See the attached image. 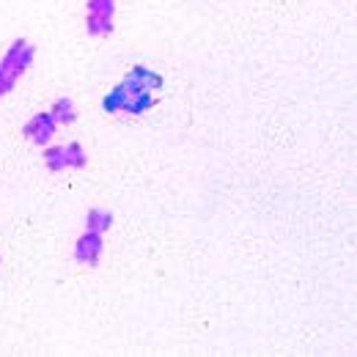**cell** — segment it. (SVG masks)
<instances>
[{
	"label": "cell",
	"mask_w": 357,
	"mask_h": 357,
	"mask_svg": "<svg viewBox=\"0 0 357 357\" xmlns=\"http://www.w3.org/2000/svg\"><path fill=\"white\" fill-rule=\"evenodd\" d=\"M165 86L162 75L149 66H132L124 80L102 99L105 113H127V116H143L157 105V91Z\"/></svg>",
	"instance_id": "cell-1"
},
{
	"label": "cell",
	"mask_w": 357,
	"mask_h": 357,
	"mask_svg": "<svg viewBox=\"0 0 357 357\" xmlns=\"http://www.w3.org/2000/svg\"><path fill=\"white\" fill-rule=\"evenodd\" d=\"M33 58H36V47L31 45L28 39H17L6 50V55L0 61V96L17 86V80L31 69Z\"/></svg>",
	"instance_id": "cell-2"
},
{
	"label": "cell",
	"mask_w": 357,
	"mask_h": 357,
	"mask_svg": "<svg viewBox=\"0 0 357 357\" xmlns=\"http://www.w3.org/2000/svg\"><path fill=\"white\" fill-rule=\"evenodd\" d=\"M45 165L52 171V174H61L66 168H83L89 162L86 157V149L80 143H66V146H52V149H45Z\"/></svg>",
	"instance_id": "cell-3"
},
{
	"label": "cell",
	"mask_w": 357,
	"mask_h": 357,
	"mask_svg": "<svg viewBox=\"0 0 357 357\" xmlns=\"http://www.w3.org/2000/svg\"><path fill=\"white\" fill-rule=\"evenodd\" d=\"M113 11H116V0H89L86 31L91 36H107L113 31Z\"/></svg>",
	"instance_id": "cell-4"
},
{
	"label": "cell",
	"mask_w": 357,
	"mask_h": 357,
	"mask_svg": "<svg viewBox=\"0 0 357 357\" xmlns=\"http://www.w3.org/2000/svg\"><path fill=\"white\" fill-rule=\"evenodd\" d=\"M55 132H58V124L52 121L50 110H42V113L31 116V119H28V124L22 127V135H25L31 143L42 146V149H47V146H50V140L55 137Z\"/></svg>",
	"instance_id": "cell-5"
},
{
	"label": "cell",
	"mask_w": 357,
	"mask_h": 357,
	"mask_svg": "<svg viewBox=\"0 0 357 357\" xmlns=\"http://www.w3.org/2000/svg\"><path fill=\"white\" fill-rule=\"evenodd\" d=\"M102 253H105L102 234L86 228V234H80L77 242H75V259H77L80 264H86V267H96L99 259H102Z\"/></svg>",
	"instance_id": "cell-6"
},
{
	"label": "cell",
	"mask_w": 357,
	"mask_h": 357,
	"mask_svg": "<svg viewBox=\"0 0 357 357\" xmlns=\"http://www.w3.org/2000/svg\"><path fill=\"white\" fill-rule=\"evenodd\" d=\"M50 116H52V121H55L58 127H69V124L77 121V107H75V102H72L69 96H61V99L52 102Z\"/></svg>",
	"instance_id": "cell-7"
},
{
	"label": "cell",
	"mask_w": 357,
	"mask_h": 357,
	"mask_svg": "<svg viewBox=\"0 0 357 357\" xmlns=\"http://www.w3.org/2000/svg\"><path fill=\"white\" fill-rule=\"evenodd\" d=\"M110 225H113V212H107V209H99V206L89 209V215H86V228H89V231L105 234Z\"/></svg>",
	"instance_id": "cell-8"
}]
</instances>
